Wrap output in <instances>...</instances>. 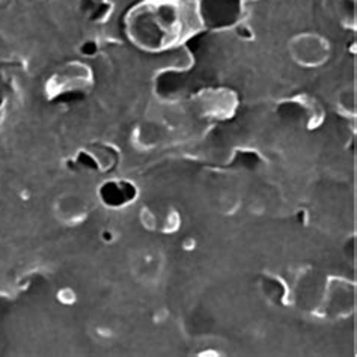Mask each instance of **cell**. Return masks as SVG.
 I'll use <instances>...</instances> for the list:
<instances>
[{
	"label": "cell",
	"mask_w": 357,
	"mask_h": 357,
	"mask_svg": "<svg viewBox=\"0 0 357 357\" xmlns=\"http://www.w3.org/2000/svg\"><path fill=\"white\" fill-rule=\"evenodd\" d=\"M127 32L140 49L162 52L183 32L180 8L172 0H144L128 13Z\"/></svg>",
	"instance_id": "6da1fadb"
},
{
	"label": "cell",
	"mask_w": 357,
	"mask_h": 357,
	"mask_svg": "<svg viewBox=\"0 0 357 357\" xmlns=\"http://www.w3.org/2000/svg\"><path fill=\"white\" fill-rule=\"evenodd\" d=\"M356 307V288L351 282L332 278L327 280L324 294L319 300L318 314L327 318H345Z\"/></svg>",
	"instance_id": "7a4b0ae2"
},
{
	"label": "cell",
	"mask_w": 357,
	"mask_h": 357,
	"mask_svg": "<svg viewBox=\"0 0 357 357\" xmlns=\"http://www.w3.org/2000/svg\"><path fill=\"white\" fill-rule=\"evenodd\" d=\"M289 54L302 67H319L331 56V44L318 33H300L289 41Z\"/></svg>",
	"instance_id": "3957f363"
},
{
	"label": "cell",
	"mask_w": 357,
	"mask_h": 357,
	"mask_svg": "<svg viewBox=\"0 0 357 357\" xmlns=\"http://www.w3.org/2000/svg\"><path fill=\"white\" fill-rule=\"evenodd\" d=\"M92 84V74L86 65L74 62L53 74V77L47 82V92L50 97H63L68 93L84 92Z\"/></svg>",
	"instance_id": "277c9868"
},
{
	"label": "cell",
	"mask_w": 357,
	"mask_h": 357,
	"mask_svg": "<svg viewBox=\"0 0 357 357\" xmlns=\"http://www.w3.org/2000/svg\"><path fill=\"white\" fill-rule=\"evenodd\" d=\"M240 13V0H202V15L205 22L220 27L232 23Z\"/></svg>",
	"instance_id": "5b68a950"
},
{
	"label": "cell",
	"mask_w": 357,
	"mask_h": 357,
	"mask_svg": "<svg viewBox=\"0 0 357 357\" xmlns=\"http://www.w3.org/2000/svg\"><path fill=\"white\" fill-rule=\"evenodd\" d=\"M234 107H236V100L228 91H208L204 92L201 98V109L204 114L214 118L229 116Z\"/></svg>",
	"instance_id": "8992f818"
},
{
	"label": "cell",
	"mask_w": 357,
	"mask_h": 357,
	"mask_svg": "<svg viewBox=\"0 0 357 357\" xmlns=\"http://www.w3.org/2000/svg\"><path fill=\"white\" fill-rule=\"evenodd\" d=\"M100 196L109 206H124L135 199L136 187L128 181H107L101 185Z\"/></svg>",
	"instance_id": "52a82bcc"
},
{
	"label": "cell",
	"mask_w": 357,
	"mask_h": 357,
	"mask_svg": "<svg viewBox=\"0 0 357 357\" xmlns=\"http://www.w3.org/2000/svg\"><path fill=\"white\" fill-rule=\"evenodd\" d=\"M163 271V258L157 252H144L135 258L133 273L144 282H157Z\"/></svg>",
	"instance_id": "ba28073f"
},
{
	"label": "cell",
	"mask_w": 357,
	"mask_h": 357,
	"mask_svg": "<svg viewBox=\"0 0 357 357\" xmlns=\"http://www.w3.org/2000/svg\"><path fill=\"white\" fill-rule=\"evenodd\" d=\"M56 211L63 222L76 223L86 218L88 205L77 195H65L56 204Z\"/></svg>",
	"instance_id": "9c48e42d"
},
{
	"label": "cell",
	"mask_w": 357,
	"mask_h": 357,
	"mask_svg": "<svg viewBox=\"0 0 357 357\" xmlns=\"http://www.w3.org/2000/svg\"><path fill=\"white\" fill-rule=\"evenodd\" d=\"M79 8L80 13L89 22L102 23L110 17L114 5H112L110 0H80Z\"/></svg>",
	"instance_id": "30bf717a"
},
{
	"label": "cell",
	"mask_w": 357,
	"mask_h": 357,
	"mask_svg": "<svg viewBox=\"0 0 357 357\" xmlns=\"http://www.w3.org/2000/svg\"><path fill=\"white\" fill-rule=\"evenodd\" d=\"M262 293L266 298L275 303H282L287 297V287L279 278H266L262 279Z\"/></svg>",
	"instance_id": "8fae6325"
},
{
	"label": "cell",
	"mask_w": 357,
	"mask_h": 357,
	"mask_svg": "<svg viewBox=\"0 0 357 357\" xmlns=\"http://www.w3.org/2000/svg\"><path fill=\"white\" fill-rule=\"evenodd\" d=\"M89 153L92 154L93 160H96L98 169H105V171L114 167L118 160V153L110 145H98L97 148L89 149Z\"/></svg>",
	"instance_id": "7c38bea8"
},
{
	"label": "cell",
	"mask_w": 357,
	"mask_h": 357,
	"mask_svg": "<svg viewBox=\"0 0 357 357\" xmlns=\"http://www.w3.org/2000/svg\"><path fill=\"white\" fill-rule=\"evenodd\" d=\"M337 106L342 109V112L347 114H356V92L354 89H345L340 93V98H337Z\"/></svg>",
	"instance_id": "4fadbf2b"
},
{
	"label": "cell",
	"mask_w": 357,
	"mask_h": 357,
	"mask_svg": "<svg viewBox=\"0 0 357 357\" xmlns=\"http://www.w3.org/2000/svg\"><path fill=\"white\" fill-rule=\"evenodd\" d=\"M140 220H142V225L148 231H154L157 228V219L151 210L144 208L140 213Z\"/></svg>",
	"instance_id": "5bb4252c"
},
{
	"label": "cell",
	"mask_w": 357,
	"mask_h": 357,
	"mask_svg": "<svg viewBox=\"0 0 357 357\" xmlns=\"http://www.w3.org/2000/svg\"><path fill=\"white\" fill-rule=\"evenodd\" d=\"M98 50V45L96 41H84L80 47V53L84 56H93Z\"/></svg>",
	"instance_id": "9a60e30c"
},
{
	"label": "cell",
	"mask_w": 357,
	"mask_h": 357,
	"mask_svg": "<svg viewBox=\"0 0 357 357\" xmlns=\"http://www.w3.org/2000/svg\"><path fill=\"white\" fill-rule=\"evenodd\" d=\"M59 300L65 305H71L74 302V294L71 289H62L59 293Z\"/></svg>",
	"instance_id": "2e32d148"
}]
</instances>
